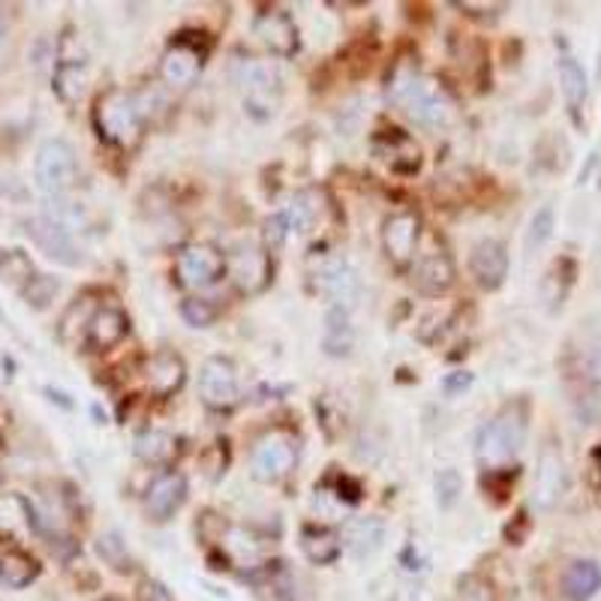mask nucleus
<instances>
[{
	"instance_id": "nucleus-1",
	"label": "nucleus",
	"mask_w": 601,
	"mask_h": 601,
	"mask_svg": "<svg viewBox=\"0 0 601 601\" xmlns=\"http://www.w3.org/2000/svg\"><path fill=\"white\" fill-rule=\"evenodd\" d=\"M388 97L421 127L439 130L455 120V100L448 97V91L439 81L415 69H400L388 85Z\"/></svg>"
},
{
	"instance_id": "nucleus-2",
	"label": "nucleus",
	"mask_w": 601,
	"mask_h": 601,
	"mask_svg": "<svg viewBox=\"0 0 601 601\" xmlns=\"http://www.w3.org/2000/svg\"><path fill=\"white\" fill-rule=\"evenodd\" d=\"M526 427H529V412L521 400L502 406L497 415L478 431V439H475L478 466L484 472L509 470L526 443Z\"/></svg>"
},
{
	"instance_id": "nucleus-3",
	"label": "nucleus",
	"mask_w": 601,
	"mask_h": 601,
	"mask_svg": "<svg viewBox=\"0 0 601 601\" xmlns=\"http://www.w3.org/2000/svg\"><path fill=\"white\" fill-rule=\"evenodd\" d=\"M93 127H97L103 142L115 144L120 151H130V148L142 142V105H139V100L132 93L112 88L93 105Z\"/></svg>"
},
{
	"instance_id": "nucleus-4",
	"label": "nucleus",
	"mask_w": 601,
	"mask_h": 601,
	"mask_svg": "<svg viewBox=\"0 0 601 601\" xmlns=\"http://www.w3.org/2000/svg\"><path fill=\"white\" fill-rule=\"evenodd\" d=\"M235 85L244 100L247 115L256 120H268L280 108L283 100V85L271 64H265L259 57H244L235 66Z\"/></svg>"
},
{
	"instance_id": "nucleus-5",
	"label": "nucleus",
	"mask_w": 601,
	"mask_h": 601,
	"mask_svg": "<svg viewBox=\"0 0 601 601\" xmlns=\"http://www.w3.org/2000/svg\"><path fill=\"white\" fill-rule=\"evenodd\" d=\"M79 178V159L73 144L64 139H49L40 144L34 157V183L46 196H61Z\"/></svg>"
},
{
	"instance_id": "nucleus-6",
	"label": "nucleus",
	"mask_w": 601,
	"mask_h": 601,
	"mask_svg": "<svg viewBox=\"0 0 601 601\" xmlns=\"http://www.w3.org/2000/svg\"><path fill=\"white\" fill-rule=\"evenodd\" d=\"M298 463V443L286 431H268L250 451V472L261 484L283 482Z\"/></svg>"
},
{
	"instance_id": "nucleus-7",
	"label": "nucleus",
	"mask_w": 601,
	"mask_h": 601,
	"mask_svg": "<svg viewBox=\"0 0 601 601\" xmlns=\"http://www.w3.org/2000/svg\"><path fill=\"white\" fill-rule=\"evenodd\" d=\"M199 397L208 409H232L241 400V382H238V367L226 355H214L202 365L199 373Z\"/></svg>"
},
{
	"instance_id": "nucleus-8",
	"label": "nucleus",
	"mask_w": 601,
	"mask_h": 601,
	"mask_svg": "<svg viewBox=\"0 0 601 601\" xmlns=\"http://www.w3.org/2000/svg\"><path fill=\"white\" fill-rule=\"evenodd\" d=\"M421 241V217L415 210H394L382 222V250L394 268H409L415 261Z\"/></svg>"
},
{
	"instance_id": "nucleus-9",
	"label": "nucleus",
	"mask_w": 601,
	"mask_h": 601,
	"mask_svg": "<svg viewBox=\"0 0 601 601\" xmlns=\"http://www.w3.org/2000/svg\"><path fill=\"white\" fill-rule=\"evenodd\" d=\"M226 271L232 277L238 292H244V295H259V292H265L268 283H271V274H274L268 250L256 247V244H241V247H235V253L226 259Z\"/></svg>"
},
{
	"instance_id": "nucleus-10",
	"label": "nucleus",
	"mask_w": 601,
	"mask_h": 601,
	"mask_svg": "<svg viewBox=\"0 0 601 601\" xmlns=\"http://www.w3.org/2000/svg\"><path fill=\"white\" fill-rule=\"evenodd\" d=\"M316 292H322L334 307H353L358 295H361V277L353 268V261L341 259V256H328L314 271Z\"/></svg>"
},
{
	"instance_id": "nucleus-11",
	"label": "nucleus",
	"mask_w": 601,
	"mask_h": 601,
	"mask_svg": "<svg viewBox=\"0 0 601 601\" xmlns=\"http://www.w3.org/2000/svg\"><path fill=\"white\" fill-rule=\"evenodd\" d=\"M25 232L27 238H30L49 259L57 261V265H66V268L81 265L79 244L73 241L69 229H66L61 220L46 217V214H42V217H30V220H25Z\"/></svg>"
},
{
	"instance_id": "nucleus-12",
	"label": "nucleus",
	"mask_w": 601,
	"mask_h": 601,
	"mask_svg": "<svg viewBox=\"0 0 601 601\" xmlns=\"http://www.w3.org/2000/svg\"><path fill=\"white\" fill-rule=\"evenodd\" d=\"M226 274V256L214 244H190L178 256V277L187 289H210Z\"/></svg>"
},
{
	"instance_id": "nucleus-13",
	"label": "nucleus",
	"mask_w": 601,
	"mask_h": 601,
	"mask_svg": "<svg viewBox=\"0 0 601 601\" xmlns=\"http://www.w3.org/2000/svg\"><path fill=\"white\" fill-rule=\"evenodd\" d=\"M509 247L497 238H484L470 253V274L484 292H497L509 277Z\"/></svg>"
},
{
	"instance_id": "nucleus-14",
	"label": "nucleus",
	"mask_w": 601,
	"mask_h": 601,
	"mask_svg": "<svg viewBox=\"0 0 601 601\" xmlns=\"http://www.w3.org/2000/svg\"><path fill=\"white\" fill-rule=\"evenodd\" d=\"M565 487H568V470H565V460H562V455L553 448V445H548V448L538 455L533 506H536L538 511H550L562 497H565Z\"/></svg>"
},
{
	"instance_id": "nucleus-15",
	"label": "nucleus",
	"mask_w": 601,
	"mask_h": 601,
	"mask_svg": "<svg viewBox=\"0 0 601 601\" xmlns=\"http://www.w3.org/2000/svg\"><path fill=\"white\" fill-rule=\"evenodd\" d=\"M455 280H458V268H455L451 256L443 253V250L424 253V256L412 261V283L427 298H439L445 292H451Z\"/></svg>"
},
{
	"instance_id": "nucleus-16",
	"label": "nucleus",
	"mask_w": 601,
	"mask_h": 601,
	"mask_svg": "<svg viewBox=\"0 0 601 601\" xmlns=\"http://www.w3.org/2000/svg\"><path fill=\"white\" fill-rule=\"evenodd\" d=\"M187 494H190V487H187V478H183L181 472H163V475H157V478L151 482V487H148V494H144V509H148V514H151L154 521L166 523L183 509Z\"/></svg>"
},
{
	"instance_id": "nucleus-17",
	"label": "nucleus",
	"mask_w": 601,
	"mask_h": 601,
	"mask_svg": "<svg viewBox=\"0 0 601 601\" xmlns=\"http://www.w3.org/2000/svg\"><path fill=\"white\" fill-rule=\"evenodd\" d=\"M253 34L277 57H292L298 52V27L292 22V15L283 13V10H265L253 22Z\"/></svg>"
},
{
	"instance_id": "nucleus-18",
	"label": "nucleus",
	"mask_w": 601,
	"mask_h": 601,
	"mask_svg": "<svg viewBox=\"0 0 601 601\" xmlns=\"http://www.w3.org/2000/svg\"><path fill=\"white\" fill-rule=\"evenodd\" d=\"M205 64V52H199L193 42L178 40L166 49L163 61H159V79L169 88H187L193 85Z\"/></svg>"
},
{
	"instance_id": "nucleus-19",
	"label": "nucleus",
	"mask_w": 601,
	"mask_h": 601,
	"mask_svg": "<svg viewBox=\"0 0 601 601\" xmlns=\"http://www.w3.org/2000/svg\"><path fill=\"white\" fill-rule=\"evenodd\" d=\"M144 385L154 397H171L175 392H181V385L187 382V365L181 355L175 353H154L142 367Z\"/></svg>"
},
{
	"instance_id": "nucleus-20",
	"label": "nucleus",
	"mask_w": 601,
	"mask_h": 601,
	"mask_svg": "<svg viewBox=\"0 0 601 601\" xmlns=\"http://www.w3.org/2000/svg\"><path fill=\"white\" fill-rule=\"evenodd\" d=\"M341 538L355 560H370L385 545V523L380 517H349Z\"/></svg>"
},
{
	"instance_id": "nucleus-21",
	"label": "nucleus",
	"mask_w": 601,
	"mask_h": 601,
	"mask_svg": "<svg viewBox=\"0 0 601 601\" xmlns=\"http://www.w3.org/2000/svg\"><path fill=\"white\" fill-rule=\"evenodd\" d=\"M130 334V319L118 307H100L97 314L88 319V343L93 349H115L124 337Z\"/></svg>"
},
{
	"instance_id": "nucleus-22",
	"label": "nucleus",
	"mask_w": 601,
	"mask_h": 601,
	"mask_svg": "<svg viewBox=\"0 0 601 601\" xmlns=\"http://www.w3.org/2000/svg\"><path fill=\"white\" fill-rule=\"evenodd\" d=\"M376 157L388 159L397 171H419L421 151L404 130H385V136L373 139Z\"/></svg>"
},
{
	"instance_id": "nucleus-23",
	"label": "nucleus",
	"mask_w": 601,
	"mask_h": 601,
	"mask_svg": "<svg viewBox=\"0 0 601 601\" xmlns=\"http://www.w3.org/2000/svg\"><path fill=\"white\" fill-rule=\"evenodd\" d=\"M601 589V565L592 560H575L562 575L565 601H589Z\"/></svg>"
},
{
	"instance_id": "nucleus-24",
	"label": "nucleus",
	"mask_w": 601,
	"mask_h": 601,
	"mask_svg": "<svg viewBox=\"0 0 601 601\" xmlns=\"http://www.w3.org/2000/svg\"><path fill=\"white\" fill-rule=\"evenodd\" d=\"M300 550L314 565H331L341 560L343 538L328 526H304L300 529Z\"/></svg>"
},
{
	"instance_id": "nucleus-25",
	"label": "nucleus",
	"mask_w": 601,
	"mask_h": 601,
	"mask_svg": "<svg viewBox=\"0 0 601 601\" xmlns=\"http://www.w3.org/2000/svg\"><path fill=\"white\" fill-rule=\"evenodd\" d=\"M557 76H560V91L562 97H565V105H568V108L577 115V112L587 105V97H589L587 69L580 66L577 57L562 54L560 61H557Z\"/></svg>"
},
{
	"instance_id": "nucleus-26",
	"label": "nucleus",
	"mask_w": 601,
	"mask_h": 601,
	"mask_svg": "<svg viewBox=\"0 0 601 601\" xmlns=\"http://www.w3.org/2000/svg\"><path fill=\"white\" fill-rule=\"evenodd\" d=\"M40 577V562L25 550H7L0 553V587L25 589Z\"/></svg>"
},
{
	"instance_id": "nucleus-27",
	"label": "nucleus",
	"mask_w": 601,
	"mask_h": 601,
	"mask_svg": "<svg viewBox=\"0 0 601 601\" xmlns=\"http://www.w3.org/2000/svg\"><path fill=\"white\" fill-rule=\"evenodd\" d=\"M136 458L144 460V463H151V466H166L175 460L178 455V439L171 436L169 431H157V427H151V431H142L136 436Z\"/></svg>"
},
{
	"instance_id": "nucleus-28",
	"label": "nucleus",
	"mask_w": 601,
	"mask_h": 601,
	"mask_svg": "<svg viewBox=\"0 0 601 601\" xmlns=\"http://www.w3.org/2000/svg\"><path fill=\"white\" fill-rule=\"evenodd\" d=\"M283 217L289 222V232H310L322 217V199L316 190H300L286 205Z\"/></svg>"
},
{
	"instance_id": "nucleus-29",
	"label": "nucleus",
	"mask_w": 601,
	"mask_h": 601,
	"mask_svg": "<svg viewBox=\"0 0 601 601\" xmlns=\"http://www.w3.org/2000/svg\"><path fill=\"white\" fill-rule=\"evenodd\" d=\"M325 353L328 355H349L353 353L355 331L349 322V310L346 307H334L325 319Z\"/></svg>"
},
{
	"instance_id": "nucleus-30",
	"label": "nucleus",
	"mask_w": 601,
	"mask_h": 601,
	"mask_svg": "<svg viewBox=\"0 0 601 601\" xmlns=\"http://www.w3.org/2000/svg\"><path fill=\"white\" fill-rule=\"evenodd\" d=\"M88 88V69L81 61H64V64L54 69V93L64 100V103H79Z\"/></svg>"
},
{
	"instance_id": "nucleus-31",
	"label": "nucleus",
	"mask_w": 601,
	"mask_h": 601,
	"mask_svg": "<svg viewBox=\"0 0 601 601\" xmlns=\"http://www.w3.org/2000/svg\"><path fill=\"white\" fill-rule=\"evenodd\" d=\"M553 229H557V210L553 205H541V208L533 214V220L526 226V235H523V247L533 256L538 250H545L553 238Z\"/></svg>"
},
{
	"instance_id": "nucleus-32",
	"label": "nucleus",
	"mask_w": 601,
	"mask_h": 601,
	"mask_svg": "<svg viewBox=\"0 0 601 601\" xmlns=\"http://www.w3.org/2000/svg\"><path fill=\"white\" fill-rule=\"evenodd\" d=\"M460 494H463V475H460L455 466H445V470L436 472L433 478V499L439 511H451L460 502Z\"/></svg>"
},
{
	"instance_id": "nucleus-33",
	"label": "nucleus",
	"mask_w": 601,
	"mask_h": 601,
	"mask_svg": "<svg viewBox=\"0 0 601 601\" xmlns=\"http://www.w3.org/2000/svg\"><path fill=\"white\" fill-rule=\"evenodd\" d=\"M181 316L190 328H208L217 319V307L205 298H187L181 304Z\"/></svg>"
},
{
	"instance_id": "nucleus-34",
	"label": "nucleus",
	"mask_w": 601,
	"mask_h": 601,
	"mask_svg": "<svg viewBox=\"0 0 601 601\" xmlns=\"http://www.w3.org/2000/svg\"><path fill=\"white\" fill-rule=\"evenodd\" d=\"M54 292H57V283H54L52 277H42V274L30 277V283L22 289V295L27 298V304H34L37 310H42V307L54 298Z\"/></svg>"
},
{
	"instance_id": "nucleus-35",
	"label": "nucleus",
	"mask_w": 601,
	"mask_h": 601,
	"mask_svg": "<svg viewBox=\"0 0 601 601\" xmlns=\"http://www.w3.org/2000/svg\"><path fill=\"white\" fill-rule=\"evenodd\" d=\"M97 550H100V553H103L105 560L112 562L115 568H120V572H124V568H130V553H127V545H124V541H120L115 533H108V536L100 538Z\"/></svg>"
},
{
	"instance_id": "nucleus-36",
	"label": "nucleus",
	"mask_w": 601,
	"mask_h": 601,
	"mask_svg": "<svg viewBox=\"0 0 601 601\" xmlns=\"http://www.w3.org/2000/svg\"><path fill=\"white\" fill-rule=\"evenodd\" d=\"M472 382H475V376H472L470 370H451V373L443 376L439 388H443L445 397H463L472 388Z\"/></svg>"
},
{
	"instance_id": "nucleus-37",
	"label": "nucleus",
	"mask_w": 601,
	"mask_h": 601,
	"mask_svg": "<svg viewBox=\"0 0 601 601\" xmlns=\"http://www.w3.org/2000/svg\"><path fill=\"white\" fill-rule=\"evenodd\" d=\"M289 235H292V232H289V222L286 217H283V210L274 214V217H268V222H265V244H268V250L280 247Z\"/></svg>"
},
{
	"instance_id": "nucleus-38",
	"label": "nucleus",
	"mask_w": 601,
	"mask_h": 601,
	"mask_svg": "<svg viewBox=\"0 0 601 601\" xmlns=\"http://www.w3.org/2000/svg\"><path fill=\"white\" fill-rule=\"evenodd\" d=\"M587 376H589V380H592V382H599V385H601V346H596V349L589 353Z\"/></svg>"
},
{
	"instance_id": "nucleus-39",
	"label": "nucleus",
	"mask_w": 601,
	"mask_h": 601,
	"mask_svg": "<svg viewBox=\"0 0 601 601\" xmlns=\"http://www.w3.org/2000/svg\"><path fill=\"white\" fill-rule=\"evenodd\" d=\"M142 601H175L166 592V589L159 587V584H144L142 587Z\"/></svg>"
},
{
	"instance_id": "nucleus-40",
	"label": "nucleus",
	"mask_w": 601,
	"mask_h": 601,
	"mask_svg": "<svg viewBox=\"0 0 601 601\" xmlns=\"http://www.w3.org/2000/svg\"><path fill=\"white\" fill-rule=\"evenodd\" d=\"M3 40H7V15L0 13V46H3Z\"/></svg>"
}]
</instances>
